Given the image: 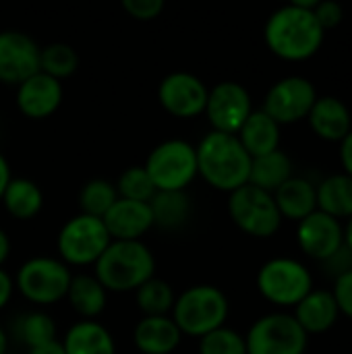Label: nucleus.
<instances>
[{
    "instance_id": "nucleus-19",
    "label": "nucleus",
    "mask_w": 352,
    "mask_h": 354,
    "mask_svg": "<svg viewBox=\"0 0 352 354\" xmlns=\"http://www.w3.org/2000/svg\"><path fill=\"white\" fill-rule=\"evenodd\" d=\"M311 131L330 143H340L352 129L349 106L336 95H319L307 116Z\"/></svg>"
},
{
    "instance_id": "nucleus-4",
    "label": "nucleus",
    "mask_w": 352,
    "mask_h": 354,
    "mask_svg": "<svg viewBox=\"0 0 352 354\" xmlns=\"http://www.w3.org/2000/svg\"><path fill=\"white\" fill-rule=\"evenodd\" d=\"M230 313L228 297L214 284H193L176 295L170 317L189 338H203L205 334L226 326Z\"/></svg>"
},
{
    "instance_id": "nucleus-31",
    "label": "nucleus",
    "mask_w": 352,
    "mask_h": 354,
    "mask_svg": "<svg viewBox=\"0 0 352 354\" xmlns=\"http://www.w3.org/2000/svg\"><path fill=\"white\" fill-rule=\"evenodd\" d=\"M174 299V288L158 276H154L135 290V301L143 315H170Z\"/></svg>"
},
{
    "instance_id": "nucleus-25",
    "label": "nucleus",
    "mask_w": 352,
    "mask_h": 354,
    "mask_svg": "<svg viewBox=\"0 0 352 354\" xmlns=\"http://www.w3.org/2000/svg\"><path fill=\"white\" fill-rule=\"evenodd\" d=\"M66 301L79 319H98L108 305V290L93 274H73Z\"/></svg>"
},
{
    "instance_id": "nucleus-44",
    "label": "nucleus",
    "mask_w": 352,
    "mask_h": 354,
    "mask_svg": "<svg viewBox=\"0 0 352 354\" xmlns=\"http://www.w3.org/2000/svg\"><path fill=\"white\" fill-rule=\"evenodd\" d=\"M8 348H10V336H8V332L0 326V354H8Z\"/></svg>"
},
{
    "instance_id": "nucleus-22",
    "label": "nucleus",
    "mask_w": 352,
    "mask_h": 354,
    "mask_svg": "<svg viewBox=\"0 0 352 354\" xmlns=\"http://www.w3.org/2000/svg\"><path fill=\"white\" fill-rule=\"evenodd\" d=\"M274 201L282 220H293L299 224L317 212V187L303 176H293L274 193Z\"/></svg>"
},
{
    "instance_id": "nucleus-7",
    "label": "nucleus",
    "mask_w": 352,
    "mask_h": 354,
    "mask_svg": "<svg viewBox=\"0 0 352 354\" xmlns=\"http://www.w3.org/2000/svg\"><path fill=\"white\" fill-rule=\"evenodd\" d=\"M255 284L268 303L276 307H297L313 290V276L299 259L274 257L259 268Z\"/></svg>"
},
{
    "instance_id": "nucleus-32",
    "label": "nucleus",
    "mask_w": 352,
    "mask_h": 354,
    "mask_svg": "<svg viewBox=\"0 0 352 354\" xmlns=\"http://www.w3.org/2000/svg\"><path fill=\"white\" fill-rule=\"evenodd\" d=\"M79 68V54L71 44L52 41L39 48V71L62 81Z\"/></svg>"
},
{
    "instance_id": "nucleus-20",
    "label": "nucleus",
    "mask_w": 352,
    "mask_h": 354,
    "mask_svg": "<svg viewBox=\"0 0 352 354\" xmlns=\"http://www.w3.org/2000/svg\"><path fill=\"white\" fill-rule=\"evenodd\" d=\"M293 317L307 336H319L334 328L340 317V309L332 290H311L297 307Z\"/></svg>"
},
{
    "instance_id": "nucleus-29",
    "label": "nucleus",
    "mask_w": 352,
    "mask_h": 354,
    "mask_svg": "<svg viewBox=\"0 0 352 354\" xmlns=\"http://www.w3.org/2000/svg\"><path fill=\"white\" fill-rule=\"evenodd\" d=\"M15 338L29 351L56 340V322L44 309H31L17 317L15 322Z\"/></svg>"
},
{
    "instance_id": "nucleus-42",
    "label": "nucleus",
    "mask_w": 352,
    "mask_h": 354,
    "mask_svg": "<svg viewBox=\"0 0 352 354\" xmlns=\"http://www.w3.org/2000/svg\"><path fill=\"white\" fill-rule=\"evenodd\" d=\"M10 249H12V245H10V236H8V232L0 226V268H2V266H4V261L8 259Z\"/></svg>"
},
{
    "instance_id": "nucleus-18",
    "label": "nucleus",
    "mask_w": 352,
    "mask_h": 354,
    "mask_svg": "<svg viewBox=\"0 0 352 354\" xmlns=\"http://www.w3.org/2000/svg\"><path fill=\"white\" fill-rule=\"evenodd\" d=\"M183 332L170 315H143L133 328V344L141 354H172Z\"/></svg>"
},
{
    "instance_id": "nucleus-27",
    "label": "nucleus",
    "mask_w": 352,
    "mask_h": 354,
    "mask_svg": "<svg viewBox=\"0 0 352 354\" xmlns=\"http://www.w3.org/2000/svg\"><path fill=\"white\" fill-rule=\"evenodd\" d=\"M317 209L336 218L351 220L352 218V176L340 172L324 178L317 185Z\"/></svg>"
},
{
    "instance_id": "nucleus-21",
    "label": "nucleus",
    "mask_w": 352,
    "mask_h": 354,
    "mask_svg": "<svg viewBox=\"0 0 352 354\" xmlns=\"http://www.w3.org/2000/svg\"><path fill=\"white\" fill-rule=\"evenodd\" d=\"M66 354H116L112 332L98 319H77L60 340Z\"/></svg>"
},
{
    "instance_id": "nucleus-10",
    "label": "nucleus",
    "mask_w": 352,
    "mask_h": 354,
    "mask_svg": "<svg viewBox=\"0 0 352 354\" xmlns=\"http://www.w3.org/2000/svg\"><path fill=\"white\" fill-rule=\"evenodd\" d=\"M247 354H305L309 336L293 313L274 311L261 315L245 334Z\"/></svg>"
},
{
    "instance_id": "nucleus-36",
    "label": "nucleus",
    "mask_w": 352,
    "mask_h": 354,
    "mask_svg": "<svg viewBox=\"0 0 352 354\" xmlns=\"http://www.w3.org/2000/svg\"><path fill=\"white\" fill-rule=\"evenodd\" d=\"M122 8L137 21H154L164 10L162 0H122Z\"/></svg>"
},
{
    "instance_id": "nucleus-11",
    "label": "nucleus",
    "mask_w": 352,
    "mask_h": 354,
    "mask_svg": "<svg viewBox=\"0 0 352 354\" xmlns=\"http://www.w3.org/2000/svg\"><path fill=\"white\" fill-rule=\"evenodd\" d=\"M317 89L311 79L301 75H288L278 79L263 97V112L272 116L280 127L305 120L317 100Z\"/></svg>"
},
{
    "instance_id": "nucleus-3",
    "label": "nucleus",
    "mask_w": 352,
    "mask_h": 354,
    "mask_svg": "<svg viewBox=\"0 0 352 354\" xmlns=\"http://www.w3.org/2000/svg\"><path fill=\"white\" fill-rule=\"evenodd\" d=\"M93 276L108 292H135L156 276L154 251L143 241H112L93 263Z\"/></svg>"
},
{
    "instance_id": "nucleus-43",
    "label": "nucleus",
    "mask_w": 352,
    "mask_h": 354,
    "mask_svg": "<svg viewBox=\"0 0 352 354\" xmlns=\"http://www.w3.org/2000/svg\"><path fill=\"white\" fill-rule=\"evenodd\" d=\"M344 249L351 253L352 257V218L344 224Z\"/></svg>"
},
{
    "instance_id": "nucleus-13",
    "label": "nucleus",
    "mask_w": 352,
    "mask_h": 354,
    "mask_svg": "<svg viewBox=\"0 0 352 354\" xmlns=\"http://www.w3.org/2000/svg\"><path fill=\"white\" fill-rule=\"evenodd\" d=\"M253 112V100L249 89L239 81H220L210 87L205 116L212 131L237 135L243 122Z\"/></svg>"
},
{
    "instance_id": "nucleus-8",
    "label": "nucleus",
    "mask_w": 352,
    "mask_h": 354,
    "mask_svg": "<svg viewBox=\"0 0 352 354\" xmlns=\"http://www.w3.org/2000/svg\"><path fill=\"white\" fill-rule=\"evenodd\" d=\"M110 243L112 239L104 226V220L81 212L71 216L56 234L58 259H62L68 268L93 266Z\"/></svg>"
},
{
    "instance_id": "nucleus-5",
    "label": "nucleus",
    "mask_w": 352,
    "mask_h": 354,
    "mask_svg": "<svg viewBox=\"0 0 352 354\" xmlns=\"http://www.w3.org/2000/svg\"><path fill=\"white\" fill-rule=\"evenodd\" d=\"M73 280L71 268L52 255L25 259L15 274V290L33 307H50L66 299Z\"/></svg>"
},
{
    "instance_id": "nucleus-41",
    "label": "nucleus",
    "mask_w": 352,
    "mask_h": 354,
    "mask_svg": "<svg viewBox=\"0 0 352 354\" xmlns=\"http://www.w3.org/2000/svg\"><path fill=\"white\" fill-rule=\"evenodd\" d=\"M27 354H66L60 340H54V342H48V344H41V346H35V348H29Z\"/></svg>"
},
{
    "instance_id": "nucleus-28",
    "label": "nucleus",
    "mask_w": 352,
    "mask_h": 354,
    "mask_svg": "<svg viewBox=\"0 0 352 354\" xmlns=\"http://www.w3.org/2000/svg\"><path fill=\"white\" fill-rule=\"evenodd\" d=\"M154 226L164 230H178L191 218V199L187 191H158L149 201Z\"/></svg>"
},
{
    "instance_id": "nucleus-38",
    "label": "nucleus",
    "mask_w": 352,
    "mask_h": 354,
    "mask_svg": "<svg viewBox=\"0 0 352 354\" xmlns=\"http://www.w3.org/2000/svg\"><path fill=\"white\" fill-rule=\"evenodd\" d=\"M12 295H15V278L4 268H0V311L10 303Z\"/></svg>"
},
{
    "instance_id": "nucleus-1",
    "label": "nucleus",
    "mask_w": 352,
    "mask_h": 354,
    "mask_svg": "<svg viewBox=\"0 0 352 354\" xmlns=\"http://www.w3.org/2000/svg\"><path fill=\"white\" fill-rule=\"evenodd\" d=\"M326 31L317 23L313 8H305L295 0L276 8L263 27V39L272 54L282 60L301 62L317 54Z\"/></svg>"
},
{
    "instance_id": "nucleus-2",
    "label": "nucleus",
    "mask_w": 352,
    "mask_h": 354,
    "mask_svg": "<svg viewBox=\"0 0 352 354\" xmlns=\"http://www.w3.org/2000/svg\"><path fill=\"white\" fill-rule=\"evenodd\" d=\"M197 149V174L212 187L232 193L249 183L251 156L245 151L237 135L207 131Z\"/></svg>"
},
{
    "instance_id": "nucleus-34",
    "label": "nucleus",
    "mask_w": 352,
    "mask_h": 354,
    "mask_svg": "<svg viewBox=\"0 0 352 354\" xmlns=\"http://www.w3.org/2000/svg\"><path fill=\"white\" fill-rule=\"evenodd\" d=\"M199 354H247L245 336L234 328L222 326L199 338Z\"/></svg>"
},
{
    "instance_id": "nucleus-24",
    "label": "nucleus",
    "mask_w": 352,
    "mask_h": 354,
    "mask_svg": "<svg viewBox=\"0 0 352 354\" xmlns=\"http://www.w3.org/2000/svg\"><path fill=\"white\" fill-rule=\"evenodd\" d=\"M2 207L6 214L19 222L37 218L44 207V193L39 185L27 176H12L2 193Z\"/></svg>"
},
{
    "instance_id": "nucleus-40",
    "label": "nucleus",
    "mask_w": 352,
    "mask_h": 354,
    "mask_svg": "<svg viewBox=\"0 0 352 354\" xmlns=\"http://www.w3.org/2000/svg\"><path fill=\"white\" fill-rule=\"evenodd\" d=\"M10 178H12L10 164H8L6 156L0 151V199H2V193H4V189H6V185L10 183Z\"/></svg>"
},
{
    "instance_id": "nucleus-17",
    "label": "nucleus",
    "mask_w": 352,
    "mask_h": 354,
    "mask_svg": "<svg viewBox=\"0 0 352 354\" xmlns=\"http://www.w3.org/2000/svg\"><path fill=\"white\" fill-rule=\"evenodd\" d=\"M102 220L112 241H141L154 228L149 203L120 197Z\"/></svg>"
},
{
    "instance_id": "nucleus-16",
    "label": "nucleus",
    "mask_w": 352,
    "mask_h": 354,
    "mask_svg": "<svg viewBox=\"0 0 352 354\" xmlns=\"http://www.w3.org/2000/svg\"><path fill=\"white\" fill-rule=\"evenodd\" d=\"M64 97L62 81L37 71L17 85L15 102L23 116L31 120H44L52 116Z\"/></svg>"
},
{
    "instance_id": "nucleus-39",
    "label": "nucleus",
    "mask_w": 352,
    "mask_h": 354,
    "mask_svg": "<svg viewBox=\"0 0 352 354\" xmlns=\"http://www.w3.org/2000/svg\"><path fill=\"white\" fill-rule=\"evenodd\" d=\"M340 162H342L344 174L352 176V129L351 133L340 141Z\"/></svg>"
},
{
    "instance_id": "nucleus-6",
    "label": "nucleus",
    "mask_w": 352,
    "mask_h": 354,
    "mask_svg": "<svg viewBox=\"0 0 352 354\" xmlns=\"http://www.w3.org/2000/svg\"><path fill=\"white\" fill-rule=\"evenodd\" d=\"M143 168L147 170L156 191H187L197 174V149L191 141L172 137L158 143Z\"/></svg>"
},
{
    "instance_id": "nucleus-33",
    "label": "nucleus",
    "mask_w": 352,
    "mask_h": 354,
    "mask_svg": "<svg viewBox=\"0 0 352 354\" xmlns=\"http://www.w3.org/2000/svg\"><path fill=\"white\" fill-rule=\"evenodd\" d=\"M116 193L120 199H131V201H143L149 203L151 197L158 193L147 170L141 166H129L124 168L118 178H116Z\"/></svg>"
},
{
    "instance_id": "nucleus-35",
    "label": "nucleus",
    "mask_w": 352,
    "mask_h": 354,
    "mask_svg": "<svg viewBox=\"0 0 352 354\" xmlns=\"http://www.w3.org/2000/svg\"><path fill=\"white\" fill-rule=\"evenodd\" d=\"M313 15H315L317 23L322 25V29L328 31V29H334L342 23L344 8L336 0H317V4L313 6Z\"/></svg>"
},
{
    "instance_id": "nucleus-37",
    "label": "nucleus",
    "mask_w": 352,
    "mask_h": 354,
    "mask_svg": "<svg viewBox=\"0 0 352 354\" xmlns=\"http://www.w3.org/2000/svg\"><path fill=\"white\" fill-rule=\"evenodd\" d=\"M332 295L336 299V305L340 309V315L352 319V268L349 272L340 274L336 278V284L332 288Z\"/></svg>"
},
{
    "instance_id": "nucleus-26",
    "label": "nucleus",
    "mask_w": 352,
    "mask_h": 354,
    "mask_svg": "<svg viewBox=\"0 0 352 354\" xmlns=\"http://www.w3.org/2000/svg\"><path fill=\"white\" fill-rule=\"evenodd\" d=\"M293 160L286 151L276 149L272 153L259 156L251 160V172H249V185L276 193L288 178H293Z\"/></svg>"
},
{
    "instance_id": "nucleus-15",
    "label": "nucleus",
    "mask_w": 352,
    "mask_h": 354,
    "mask_svg": "<svg viewBox=\"0 0 352 354\" xmlns=\"http://www.w3.org/2000/svg\"><path fill=\"white\" fill-rule=\"evenodd\" d=\"M297 243L307 257L328 261L344 247V226L340 220L317 209L299 222Z\"/></svg>"
},
{
    "instance_id": "nucleus-30",
    "label": "nucleus",
    "mask_w": 352,
    "mask_h": 354,
    "mask_svg": "<svg viewBox=\"0 0 352 354\" xmlns=\"http://www.w3.org/2000/svg\"><path fill=\"white\" fill-rule=\"evenodd\" d=\"M116 199H118L116 185L108 178H91L83 183L77 195L79 212L93 218H104L108 209L116 203Z\"/></svg>"
},
{
    "instance_id": "nucleus-14",
    "label": "nucleus",
    "mask_w": 352,
    "mask_h": 354,
    "mask_svg": "<svg viewBox=\"0 0 352 354\" xmlns=\"http://www.w3.org/2000/svg\"><path fill=\"white\" fill-rule=\"evenodd\" d=\"M39 44L21 29H0V83L19 85L39 71Z\"/></svg>"
},
{
    "instance_id": "nucleus-23",
    "label": "nucleus",
    "mask_w": 352,
    "mask_h": 354,
    "mask_svg": "<svg viewBox=\"0 0 352 354\" xmlns=\"http://www.w3.org/2000/svg\"><path fill=\"white\" fill-rule=\"evenodd\" d=\"M237 137L253 160L280 149L282 133H280V124L272 116H268L263 110H253L249 118L243 122V127L239 129Z\"/></svg>"
},
{
    "instance_id": "nucleus-12",
    "label": "nucleus",
    "mask_w": 352,
    "mask_h": 354,
    "mask_svg": "<svg viewBox=\"0 0 352 354\" xmlns=\"http://www.w3.org/2000/svg\"><path fill=\"white\" fill-rule=\"evenodd\" d=\"M210 87L189 71H172L158 83L160 106L176 118H197L205 112Z\"/></svg>"
},
{
    "instance_id": "nucleus-9",
    "label": "nucleus",
    "mask_w": 352,
    "mask_h": 354,
    "mask_svg": "<svg viewBox=\"0 0 352 354\" xmlns=\"http://www.w3.org/2000/svg\"><path fill=\"white\" fill-rule=\"evenodd\" d=\"M226 209L234 226L255 239H270L282 226V216L274 195L249 183L228 193Z\"/></svg>"
}]
</instances>
